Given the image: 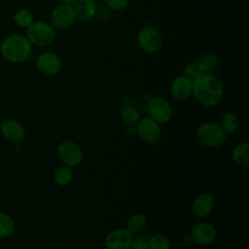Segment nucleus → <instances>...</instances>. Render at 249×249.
Instances as JSON below:
<instances>
[{
	"mask_svg": "<svg viewBox=\"0 0 249 249\" xmlns=\"http://www.w3.org/2000/svg\"><path fill=\"white\" fill-rule=\"evenodd\" d=\"M204 107L218 105L224 97V85L214 74L203 73L193 81V94Z\"/></svg>",
	"mask_w": 249,
	"mask_h": 249,
	"instance_id": "nucleus-1",
	"label": "nucleus"
},
{
	"mask_svg": "<svg viewBox=\"0 0 249 249\" xmlns=\"http://www.w3.org/2000/svg\"><path fill=\"white\" fill-rule=\"evenodd\" d=\"M33 46L25 35L11 34L5 37L0 44L1 56L12 63H21L27 60L32 53Z\"/></svg>",
	"mask_w": 249,
	"mask_h": 249,
	"instance_id": "nucleus-2",
	"label": "nucleus"
},
{
	"mask_svg": "<svg viewBox=\"0 0 249 249\" xmlns=\"http://www.w3.org/2000/svg\"><path fill=\"white\" fill-rule=\"evenodd\" d=\"M196 136L198 142L208 148H217L222 146L228 138L227 133L218 123L206 122L196 127Z\"/></svg>",
	"mask_w": 249,
	"mask_h": 249,
	"instance_id": "nucleus-3",
	"label": "nucleus"
},
{
	"mask_svg": "<svg viewBox=\"0 0 249 249\" xmlns=\"http://www.w3.org/2000/svg\"><path fill=\"white\" fill-rule=\"evenodd\" d=\"M25 36L32 46L41 48L53 44L55 40L56 32L50 22L34 20L33 23L26 28Z\"/></svg>",
	"mask_w": 249,
	"mask_h": 249,
	"instance_id": "nucleus-4",
	"label": "nucleus"
},
{
	"mask_svg": "<svg viewBox=\"0 0 249 249\" xmlns=\"http://www.w3.org/2000/svg\"><path fill=\"white\" fill-rule=\"evenodd\" d=\"M136 42L139 48L148 53H158L163 45L161 33L154 26H145L141 28L137 33Z\"/></svg>",
	"mask_w": 249,
	"mask_h": 249,
	"instance_id": "nucleus-5",
	"label": "nucleus"
},
{
	"mask_svg": "<svg viewBox=\"0 0 249 249\" xmlns=\"http://www.w3.org/2000/svg\"><path fill=\"white\" fill-rule=\"evenodd\" d=\"M56 152L61 162L72 168L80 165L84 160V152L81 146L73 140L59 142Z\"/></svg>",
	"mask_w": 249,
	"mask_h": 249,
	"instance_id": "nucleus-6",
	"label": "nucleus"
},
{
	"mask_svg": "<svg viewBox=\"0 0 249 249\" xmlns=\"http://www.w3.org/2000/svg\"><path fill=\"white\" fill-rule=\"evenodd\" d=\"M76 16L73 6L60 3L56 5L50 14V23L54 29L63 30L71 27L75 20Z\"/></svg>",
	"mask_w": 249,
	"mask_h": 249,
	"instance_id": "nucleus-7",
	"label": "nucleus"
},
{
	"mask_svg": "<svg viewBox=\"0 0 249 249\" xmlns=\"http://www.w3.org/2000/svg\"><path fill=\"white\" fill-rule=\"evenodd\" d=\"M147 111L149 117L160 124H167L173 115V109L169 101L161 96H157L152 98L148 105Z\"/></svg>",
	"mask_w": 249,
	"mask_h": 249,
	"instance_id": "nucleus-8",
	"label": "nucleus"
},
{
	"mask_svg": "<svg viewBox=\"0 0 249 249\" xmlns=\"http://www.w3.org/2000/svg\"><path fill=\"white\" fill-rule=\"evenodd\" d=\"M135 130L137 136L146 144L154 145L160 140V124L150 117L140 119L136 124Z\"/></svg>",
	"mask_w": 249,
	"mask_h": 249,
	"instance_id": "nucleus-9",
	"label": "nucleus"
},
{
	"mask_svg": "<svg viewBox=\"0 0 249 249\" xmlns=\"http://www.w3.org/2000/svg\"><path fill=\"white\" fill-rule=\"evenodd\" d=\"M35 66L40 73L46 76H54L62 68V59L56 53L45 51L36 57Z\"/></svg>",
	"mask_w": 249,
	"mask_h": 249,
	"instance_id": "nucleus-10",
	"label": "nucleus"
},
{
	"mask_svg": "<svg viewBox=\"0 0 249 249\" xmlns=\"http://www.w3.org/2000/svg\"><path fill=\"white\" fill-rule=\"evenodd\" d=\"M133 234L125 228L115 229L109 231L104 238L106 249H129Z\"/></svg>",
	"mask_w": 249,
	"mask_h": 249,
	"instance_id": "nucleus-11",
	"label": "nucleus"
},
{
	"mask_svg": "<svg viewBox=\"0 0 249 249\" xmlns=\"http://www.w3.org/2000/svg\"><path fill=\"white\" fill-rule=\"evenodd\" d=\"M191 237L198 245H210L216 240L217 230L210 223L199 222L192 228Z\"/></svg>",
	"mask_w": 249,
	"mask_h": 249,
	"instance_id": "nucleus-12",
	"label": "nucleus"
},
{
	"mask_svg": "<svg viewBox=\"0 0 249 249\" xmlns=\"http://www.w3.org/2000/svg\"><path fill=\"white\" fill-rule=\"evenodd\" d=\"M171 97L177 101H184L193 94V80L187 76L179 75L175 77L169 88Z\"/></svg>",
	"mask_w": 249,
	"mask_h": 249,
	"instance_id": "nucleus-13",
	"label": "nucleus"
},
{
	"mask_svg": "<svg viewBox=\"0 0 249 249\" xmlns=\"http://www.w3.org/2000/svg\"><path fill=\"white\" fill-rule=\"evenodd\" d=\"M214 208V198L208 193L197 195L192 204V211L197 218L203 219L208 217Z\"/></svg>",
	"mask_w": 249,
	"mask_h": 249,
	"instance_id": "nucleus-14",
	"label": "nucleus"
},
{
	"mask_svg": "<svg viewBox=\"0 0 249 249\" xmlns=\"http://www.w3.org/2000/svg\"><path fill=\"white\" fill-rule=\"evenodd\" d=\"M0 131L2 135L13 142H19L25 136V129L23 125L14 119H7L1 123Z\"/></svg>",
	"mask_w": 249,
	"mask_h": 249,
	"instance_id": "nucleus-15",
	"label": "nucleus"
},
{
	"mask_svg": "<svg viewBox=\"0 0 249 249\" xmlns=\"http://www.w3.org/2000/svg\"><path fill=\"white\" fill-rule=\"evenodd\" d=\"M73 10L76 18L80 20H89L95 16L97 5L94 0H79L73 5Z\"/></svg>",
	"mask_w": 249,
	"mask_h": 249,
	"instance_id": "nucleus-16",
	"label": "nucleus"
},
{
	"mask_svg": "<svg viewBox=\"0 0 249 249\" xmlns=\"http://www.w3.org/2000/svg\"><path fill=\"white\" fill-rule=\"evenodd\" d=\"M231 160L238 165L246 166L249 164V142L238 143L231 151Z\"/></svg>",
	"mask_w": 249,
	"mask_h": 249,
	"instance_id": "nucleus-17",
	"label": "nucleus"
},
{
	"mask_svg": "<svg viewBox=\"0 0 249 249\" xmlns=\"http://www.w3.org/2000/svg\"><path fill=\"white\" fill-rule=\"evenodd\" d=\"M147 217L142 214V213H135V214H132L127 220H126V223H125V229L130 232L132 233L133 235L134 234H138L140 233L147 226Z\"/></svg>",
	"mask_w": 249,
	"mask_h": 249,
	"instance_id": "nucleus-18",
	"label": "nucleus"
},
{
	"mask_svg": "<svg viewBox=\"0 0 249 249\" xmlns=\"http://www.w3.org/2000/svg\"><path fill=\"white\" fill-rule=\"evenodd\" d=\"M120 117L121 120L123 121L124 124L126 125H136L137 123L139 122L140 118V113L138 109L130 104H126L121 107L120 109Z\"/></svg>",
	"mask_w": 249,
	"mask_h": 249,
	"instance_id": "nucleus-19",
	"label": "nucleus"
},
{
	"mask_svg": "<svg viewBox=\"0 0 249 249\" xmlns=\"http://www.w3.org/2000/svg\"><path fill=\"white\" fill-rule=\"evenodd\" d=\"M73 175H74L73 168L68 165L62 164L53 171V177L56 185L60 187H65L71 183L73 179Z\"/></svg>",
	"mask_w": 249,
	"mask_h": 249,
	"instance_id": "nucleus-20",
	"label": "nucleus"
},
{
	"mask_svg": "<svg viewBox=\"0 0 249 249\" xmlns=\"http://www.w3.org/2000/svg\"><path fill=\"white\" fill-rule=\"evenodd\" d=\"M13 20L17 26L26 29L33 23L35 19L33 13L30 10L27 8H18L13 15Z\"/></svg>",
	"mask_w": 249,
	"mask_h": 249,
	"instance_id": "nucleus-21",
	"label": "nucleus"
},
{
	"mask_svg": "<svg viewBox=\"0 0 249 249\" xmlns=\"http://www.w3.org/2000/svg\"><path fill=\"white\" fill-rule=\"evenodd\" d=\"M219 124L227 133V135L233 134L237 130L239 125L238 117L232 112H227L222 116Z\"/></svg>",
	"mask_w": 249,
	"mask_h": 249,
	"instance_id": "nucleus-22",
	"label": "nucleus"
},
{
	"mask_svg": "<svg viewBox=\"0 0 249 249\" xmlns=\"http://www.w3.org/2000/svg\"><path fill=\"white\" fill-rule=\"evenodd\" d=\"M197 61L200 64L203 72L210 74H213V72L216 71L220 64V59L218 55L213 53H208L201 55Z\"/></svg>",
	"mask_w": 249,
	"mask_h": 249,
	"instance_id": "nucleus-23",
	"label": "nucleus"
},
{
	"mask_svg": "<svg viewBox=\"0 0 249 249\" xmlns=\"http://www.w3.org/2000/svg\"><path fill=\"white\" fill-rule=\"evenodd\" d=\"M15 231V222L13 218L6 214L0 212V237H8L13 234Z\"/></svg>",
	"mask_w": 249,
	"mask_h": 249,
	"instance_id": "nucleus-24",
	"label": "nucleus"
},
{
	"mask_svg": "<svg viewBox=\"0 0 249 249\" xmlns=\"http://www.w3.org/2000/svg\"><path fill=\"white\" fill-rule=\"evenodd\" d=\"M150 249H170L169 238L162 233H155L148 237Z\"/></svg>",
	"mask_w": 249,
	"mask_h": 249,
	"instance_id": "nucleus-25",
	"label": "nucleus"
},
{
	"mask_svg": "<svg viewBox=\"0 0 249 249\" xmlns=\"http://www.w3.org/2000/svg\"><path fill=\"white\" fill-rule=\"evenodd\" d=\"M203 73L204 72H203L200 64L198 63V61L190 62L184 68V75L187 76L188 78H190L193 81L195 79H196L197 77H199L200 75H202Z\"/></svg>",
	"mask_w": 249,
	"mask_h": 249,
	"instance_id": "nucleus-26",
	"label": "nucleus"
},
{
	"mask_svg": "<svg viewBox=\"0 0 249 249\" xmlns=\"http://www.w3.org/2000/svg\"><path fill=\"white\" fill-rule=\"evenodd\" d=\"M129 249H150L148 243V237L142 234L133 235L132 242Z\"/></svg>",
	"mask_w": 249,
	"mask_h": 249,
	"instance_id": "nucleus-27",
	"label": "nucleus"
},
{
	"mask_svg": "<svg viewBox=\"0 0 249 249\" xmlns=\"http://www.w3.org/2000/svg\"><path fill=\"white\" fill-rule=\"evenodd\" d=\"M104 3L109 9L116 12H121L127 8L129 0H104Z\"/></svg>",
	"mask_w": 249,
	"mask_h": 249,
	"instance_id": "nucleus-28",
	"label": "nucleus"
},
{
	"mask_svg": "<svg viewBox=\"0 0 249 249\" xmlns=\"http://www.w3.org/2000/svg\"><path fill=\"white\" fill-rule=\"evenodd\" d=\"M79 0H60L61 3H64V4H67V5H71L73 6L75 3H77Z\"/></svg>",
	"mask_w": 249,
	"mask_h": 249,
	"instance_id": "nucleus-29",
	"label": "nucleus"
},
{
	"mask_svg": "<svg viewBox=\"0 0 249 249\" xmlns=\"http://www.w3.org/2000/svg\"><path fill=\"white\" fill-rule=\"evenodd\" d=\"M30 249H38V248H30Z\"/></svg>",
	"mask_w": 249,
	"mask_h": 249,
	"instance_id": "nucleus-30",
	"label": "nucleus"
}]
</instances>
